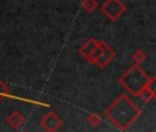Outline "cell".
<instances>
[{
  "mask_svg": "<svg viewBox=\"0 0 156 132\" xmlns=\"http://www.w3.org/2000/svg\"><path fill=\"white\" fill-rule=\"evenodd\" d=\"M152 84H154V83H152ZM152 84L145 85L140 92H138L137 96H140L144 102H151V100L155 98V91H154V88H152Z\"/></svg>",
  "mask_w": 156,
  "mask_h": 132,
  "instance_id": "8",
  "label": "cell"
},
{
  "mask_svg": "<svg viewBox=\"0 0 156 132\" xmlns=\"http://www.w3.org/2000/svg\"><path fill=\"white\" fill-rule=\"evenodd\" d=\"M40 125L43 130L49 131V132H55L63 127V120L60 119V116L55 111H48L43 119L40 120Z\"/></svg>",
  "mask_w": 156,
  "mask_h": 132,
  "instance_id": "5",
  "label": "cell"
},
{
  "mask_svg": "<svg viewBox=\"0 0 156 132\" xmlns=\"http://www.w3.org/2000/svg\"><path fill=\"white\" fill-rule=\"evenodd\" d=\"M97 43H99V41H97L96 39H89L85 44H82V46H81V48H80V51H78V52H80V54L89 62V58H90V55L93 54L94 48L97 47Z\"/></svg>",
  "mask_w": 156,
  "mask_h": 132,
  "instance_id": "6",
  "label": "cell"
},
{
  "mask_svg": "<svg viewBox=\"0 0 156 132\" xmlns=\"http://www.w3.org/2000/svg\"><path fill=\"white\" fill-rule=\"evenodd\" d=\"M101 11L108 19L118 21L126 11V6L121 0H105L101 6Z\"/></svg>",
  "mask_w": 156,
  "mask_h": 132,
  "instance_id": "4",
  "label": "cell"
},
{
  "mask_svg": "<svg viewBox=\"0 0 156 132\" xmlns=\"http://www.w3.org/2000/svg\"><path fill=\"white\" fill-rule=\"evenodd\" d=\"M4 98H12V95H11L8 85H5V84L0 80V102H2Z\"/></svg>",
  "mask_w": 156,
  "mask_h": 132,
  "instance_id": "11",
  "label": "cell"
},
{
  "mask_svg": "<svg viewBox=\"0 0 156 132\" xmlns=\"http://www.w3.org/2000/svg\"><path fill=\"white\" fill-rule=\"evenodd\" d=\"M105 117L118 130L125 131L141 116V109L127 95H119L104 111Z\"/></svg>",
  "mask_w": 156,
  "mask_h": 132,
  "instance_id": "1",
  "label": "cell"
},
{
  "mask_svg": "<svg viewBox=\"0 0 156 132\" xmlns=\"http://www.w3.org/2000/svg\"><path fill=\"white\" fill-rule=\"evenodd\" d=\"M116 57V51L105 41H99L97 47L94 48L93 54L89 58V62L96 65L100 69H104L107 65H110Z\"/></svg>",
  "mask_w": 156,
  "mask_h": 132,
  "instance_id": "3",
  "label": "cell"
},
{
  "mask_svg": "<svg viewBox=\"0 0 156 132\" xmlns=\"http://www.w3.org/2000/svg\"><path fill=\"white\" fill-rule=\"evenodd\" d=\"M132 58H133V61H134V63H137V65H141L143 62H145V59H147V54L143 51V50H136L134 52H133V55H132Z\"/></svg>",
  "mask_w": 156,
  "mask_h": 132,
  "instance_id": "9",
  "label": "cell"
},
{
  "mask_svg": "<svg viewBox=\"0 0 156 132\" xmlns=\"http://www.w3.org/2000/svg\"><path fill=\"white\" fill-rule=\"evenodd\" d=\"M88 123L92 125V127H97V125L101 123V117H100V114H97V113H92L90 116L88 117Z\"/></svg>",
  "mask_w": 156,
  "mask_h": 132,
  "instance_id": "12",
  "label": "cell"
},
{
  "mask_svg": "<svg viewBox=\"0 0 156 132\" xmlns=\"http://www.w3.org/2000/svg\"><path fill=\"white\" fill-rule=\"evenodd\" d=\"M82 8L86 11V13H93V11L97 8V2L96 0H83Z\"/></svg>",
  "mask_w": 156,
  "mask_h": 132,
  "instance_id": "10",
  "label": "cell"
},
{
  "mask_svg": "<svg viewBox=\"0 0 156 132\" xmlns=\"http://www.w3.org/2000/svg\"><path fill=\"white\" fill-rule=\"evenodd\" d=\"M23 123H25V117L16 110L12 111V113L7 117V124L10 125L11 128H14V130H18Z\"/></svg>",
  "mask_w": 156,
  "mask_h": 132,
  "instance_id": "7",
  "label": "cell"
},
{
  "mask_svg": "<svg viewBox=\"0 0 156 132\" xmlns=\"http://www.w3.org/2000/svg\"><path fill=\"white\" fill-rule=\"evenodd\" d=\"M155 81V77L147 74L145 70H143L140 65H133L130 66L123 74L119 77V84L126 89L127 92H130L132 95L137 96L138 92L148 84H152Z\"/></svg>",
  "mask_w": 156,
  "mask_h": 132,
  "instance_id": "2",
  "label": "cell"
}]
</instances>
